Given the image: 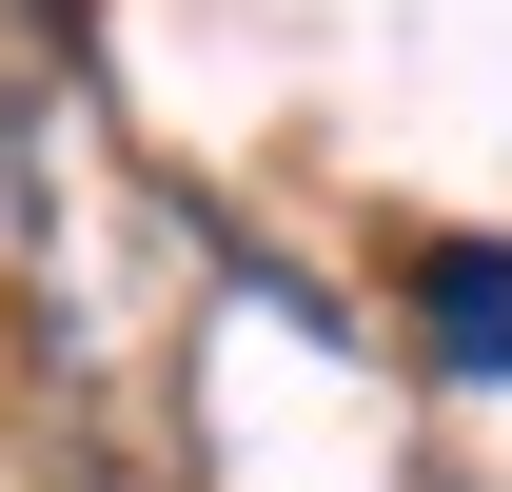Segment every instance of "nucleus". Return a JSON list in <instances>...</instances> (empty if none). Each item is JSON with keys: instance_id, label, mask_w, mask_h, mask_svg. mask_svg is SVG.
Masks as SVG:
<instances>
[{"instance_id": "obj_1", "label": "nucleus", "mask_w": 512, "mask_h": 492, "mask_svg": "<svg viewBox=\"0 0 512 492\" xmlns=\"http://www.w3.org/2000/svg\"><path fill=\"white\" fill-rule=\"evenodd\" d=\"M414 315H434V374H512V256L453 237L434 276H414Z\"/></svg>"}]
</instances>
